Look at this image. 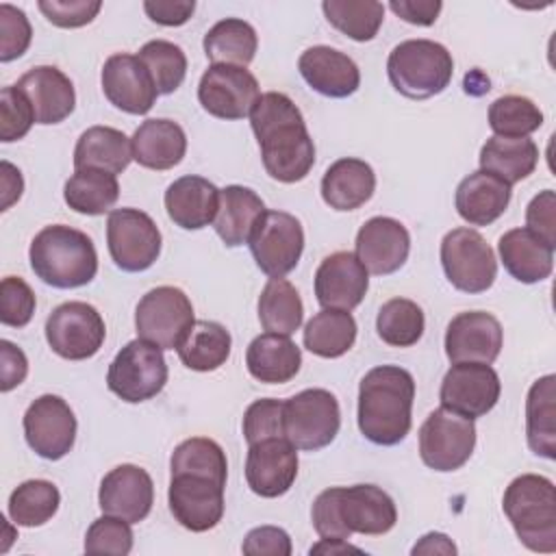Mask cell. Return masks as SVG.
Instances as JSON below:
<instances>
[{"label":"cell","mask_w":556,"mask_h":556,"mask_svg":"<svg viewBox=\"0 0 556 556\" xmlns=\"http://www.w3.org/2000/svg\"><path fill=\"white\" fill-rule=\"evenodd\" d=\"M102 91L115 109L130 115H146L159 98L146 65L139 56L126 52L113 54L104 61Z\"/></svg>","instance_id":"obj_21"},{"label":"cell","mask_w":556,"mask_h":556,"mask_svg":"<svg viewBox=\"0 0 556 556\" xmlns=\"http://www.w3.org/2000/svg\"><path fill=\"white\" fill-rule=\"evenodd\" d=\"M98 504L104 515L126 519L128 523L143 521L154 504V484L150 473L130 463L117 465L102 478Z\"/></svg>","instance_id":"obj_22"},{"label":"cell","mask_w":556,"mask_h":556,"mask_svg":"<svg viewBox=\"0 0 556 556\" xmlns=\"http://www.w3.org/2000/svg\"><path fill=\"white\" fill-rule=\"evenodd\" d=\"M263 213L265 204L250 187L228 185L219 189V208L213 226L228 248H239L248 243Z\"/></svg>","instance_id":"obj_33"},{"label":"cell","mask_w":556,"mask_h":556,"mask_svg":"<svg viewBox=\"0 0 556 556\" xmlns=\"http://www.w3.org/2000/svg\"><path fill=\"white\" fill-rule=\"evenodd\" d=\"M282 408H285V400H274V397H263L248 406L243 415V437L248 445L269 437H285Z\"/></svg>","instance_id":"obj_52"},{"label":"cell","mask_w":556,"mask_h":556,"mask_svg":"<svg viewBox=\"0 0 556 556\" xmlns=\"http://www.w3.org/2000/svg\"><path fill=\"white\" fill-rule=\"evenodd\" d=\"M106 326L98 308L87 302H65L46 319V341L67 361H85L100 352Z\"/></svg>","instance_id":"obj_14"},{"label":"cell","mask_w":556,"mask_h":556,"mask_svg":"<svg viewBox=\"0 0 556 556\" xmlns=\"http://www.w3.org/2000/svg\"><path fill=\"white\" fill-rule=\"evenodd\" d=\"M426 328L424 311L417 302L406 298H393L384 302L376 317L378 337L393 348L415 345Z\"/></svg>","instance_id":"obj_44"},{"label":"cell","mask_w":556,"mask_h":556,"mask_svg":"<svg viewBox=\"0 0 556 556\" xmlns=\"http://www.w3.org/2000/svg\"><path fill=\"white\" fill-rule=\"evenodd\" d=\"M356 341V321L350 311L321 308L304 326V348L321 358L343 356Z\"/></svg>","instance_id":"obj_38"},{"label":"cell","mask_w":556,"mask_h":556,"mask_svg":"<svg viewBox=\"0 0 556 556\" xmlns=\"http://www.w3.org/2000/svg\"><path fill=\"white\" fill-rule=\"evenodd\" d=\"M35 122V113L26 96L15 87H2L0 91V141L11 143L30 130Z\"/></svg>","instance_id":"obj_49"},{"label":"cell","mask_w":556,"mask_h":556,"mask_svg":"<svg viewBox=\"0 0 556 556\" xmlns=\"http://www.w3.org/2000/svg\"><path fill=\"white\" fill-rule=\"evenodd\" d=\"M441 265L452 287L463 293H482L497 276L495 254L473 228H454L443 237Z\"/></svg>","instance_id":"obj_10"},{"label":"cell","mask_w":556,"mask_h":556,"mask_svg":"<svg viewBox=\"0 0 556 556\" xmlns=\"http://www.w3.org/2000/svg\"><path fill=\"white\" fill-rule=\"evenodd\" d=\"M35 276L54 289L89 285L98 274L93 241L78 228L52 224L39 230L28 250Z\"/></svg>","instance_id":"obj_4"},{"label":"cell","mask_w":556,"mask_h":556,"mask_svg":"<svg viewBox=\"0 0 556 556\" xmlns=\"http://www.w3.org/2000/svg\"><path fill=\"white\" fill-rule=\"evenodd\" d=\"M480 169L497 176L506 185L528 178L539 165V148L528 137H489L480 148Z\"/></svg>","instance_id":"obj_35"},{"label":"cell","mask_w":556,"mask_h":556,"mask_svg":"<svg viewBox=\"0 0 556 556\" xmlns=\"http://www.w3.org/2000/svg\"><path fill=\"white\" fill-rule=\"evenodd\" d=\"M35 293L17 276H7L0 282V321L11 328H24L35 313Z\"/></svg>","instance_id":"obj_50"},{"label":"cell","mask_w":556,"mask_h":556,"mask_svg":"<svg viewBox=\"0 0 556 556\" xmlns=\"http://www.w3.org/2000/svg\"><path fill=\"white\" fill-rule=\"evenodd\" d=\"M326 20L354 41H371L384 20V7L376 0H324Z\"/></svg>","instance_id":"obj_42"},{"label":"cell","mask_w":556,"mask_h":556,"mask_svg":"<svg viewBox=\"0 0 556 556\" xmlns=\"http://www.w3.org/2000/svg\"><path fill=\"white\" fill-rule=\"evenodd\" d=\"M132 159L148 169L176 167L187 152V135L174 119H146L132 135Z\"/></svg>","instance_id":"obj_30"},{"label":"cell","mask_w":556,"mask_h":556,"mask_svg":"<svg viewBox=\"0 0 556 556\" xmlns=\"http://www.w3.org/2000/svg\"><path fill=\"white\" fill-rule=\"evenodd\" d=\"M132 161L130 139L111 126L87 128L74 148L76 169H102L109 174H122Z\"/></svg>","instance_id":"obj_34"},{"label":"cell","mask_w":556,"mask_h":556,"mask_svg":"<svg viewBox=\"0 0 556 556\" xmlns=\"http://www.w3.org/2000/svg\"><path fill=\"white\" fill-rule=\"evenodd\" d=\"M0 363H2L0 365V391L7 393L24 382V378L28 374V361L17 345L2 339L0 341Z\"/></svg>","instance_id":"obj_56"},{"label":"cell","mask_w":556,"mask_h":556,"mask_svg":"<svg viewBox=\"0 0 556 556\" xmlns=\"http://www.w3.org/2000/svg\"><path fill=\"white\" fill-rule=\"evenodd\" d=\"M298 478V452L285 437H269L248 445L245 482L261 497L285 495Z\"/></svg>","instance_id":"obj_19"},{"label":"cell","mask_w":556,"mask_h":556,"mask_svg":"<svg viewBox=\"0 0 556 556\" xmlns=\"http://www.w3.org/2000/svg\"><path fill=\"white\" fill-rule=\"evenodd\" d=\"M33 106L37 124H59L72 115L76 91L72 80L54 65L28 70L15 85Z\"/></svg>","instance_id":"obj_26"},{"label":"cell","mask_w":556,"mask_h":556,"mask_svg":"<svg viewBox=\"0 0 556 556\" xmlns=\"http://www.w3.org/2000/svg\"><path fill=\"white\" fill-rule=\"evenodd\" d=\"M22 191H24V180L20 169H15L9 161H2V211H7L13 202H17Z\"/></svg>","instance_id":"obj_59"},{"label":"cell","mask_w":556,"mask_h":556,"mask_svg":"<svg viewBox=\"0 0 556 556\" xmlns=\"http://www.w3.org/2000/svg\"><path fill=\"white\" fill-rule=\"evenodd\" d=\"M261 98L254 74L237 65H211L198 85L202 109L219 119H243Z\"/></svg>","instance_id":"obj_17"},{"label":"cell","mask_w":556,"mask_h":556,"mask_svg":"<svg viewBox=\"0 0 556 556\" xmlns=\"http://www.w3.org/2000/svg\"><path fill=\"white\" fill-rule=\"evenodd\" d=\"M348 552H356L361 554V549L356 545H350L348 539H321L319 543H315L311 547V554H326V556H332V554H348Z\"/></svg>","instance_id":"obj_61"},{"label":"cell","mask_w":556,"mask_h":556,"mask_svg":"<svg viewBox=\"0 0 556 556\" xmlns=\"http://www.w3.org/2000/svg\"><path fill=\"white\" fill-rule=\"evenodd\" d=\"M172 473H198L226 482L228 460L222 445L206 437H191L176 445L169 458Z\"/></svg>","instance_id":"obj_45"},{"label":"cell","mask_w":556,"mask_h":556,"mask_svg":"<svg viewBox=\"0 0 556 556\" xmlns=\"http://www.w3.org/2000/svg\"><path fill=\"white\" fill-rule=\"evenodd\" d=\"M63 198L76 213L102 215L117 202L119 185L115 174L102 169H76L63 187Z\"/></svg>","instance_id":"obj_41"},{"label":"cell","mask_w":556,"mask_h":556,"mask_svg":"<svg viewBox=\"0 0 556 556\" xmlns=\"http://www.w3.org/2000/svg\"><path fill=\"white\" fill-rule=\"evenodd\" d=\"M245 365L252 378L265 384H285L298 376L302 350L285 334L265 332L252 339L245 350Z\"/></svg>","instance_id":"obj_32"},{"label":"cell","mask_w":556,"mask_h":556,"mask_svg":"<svg viewBox=\"0 0 556 556\" xmlns=\"http://www.w3.org/2000/svg\"><path fill=\"white\" fill-rule=\"evenodd\" d=\"M61 504V493L50 480H26L9 495V517L15 526L37 528L50 521Z\"/></svg>","instance_id":"obj_43"},{"label":"cell","mask_w":556,"mask_h":556,"mask_svg":"<svg viewBox=\"0 0 556 556\" xmlns=\"http://www.w3.org/2000/svg\"><path fill=\"white\" fill-rule=\"evenodd\" d=\"M387 74L395 91L410 100H426L450 85L454 59L439 41L406 39L391 50Z\"/></svg>","instance_id":"obj_6"},{"label":"cell","mask_w":556,"mask_h":556,"mask_svg":"<svg viewBox=\"0 0 556 556\" xmlns=\"http://www.w3.org/2000/svg\"><path fill=\"white\" fill-rule=\"evenodd\" d=\"M146 15L161 26H182L195 11L193 0H146Z\"/></svg>","instance_id":"obj_57"},{"label":"cell","mask_w":556,"mask_h":556,"mask_svg":"<svg viewBox=\"0 0 556 556\" xmlns=\"http://www.w3.org/2000/svg\"><path fill=\"white\" fill-rule=\"evenodd\" d=\"M376 191V174L361 159L334 161L321 178V198L334 211H354L371 200Z\"/></svg>","instance_id":"obj_31"},{"label":"cell","mask_w":556,"mask_h":556,"mask_svg":"<svg viewBox=\"0 0 556 556\" xmlns=\"http://www.w3.org/2000/svg\"><path fill=\"white\" fill-rule=\"evenodd\" d=\"M526 228L556 248V193L545 189L536 193L526 208Z\"/></svg>","instance_id":"obj_54"},{"label":"cell","mask_w":556,"mask_h":556,"mask_svg":"<svg viewBox=\"0 0 556 556\" xmlns=\"http://www.w3.org/2000/svg\"><path fill=\"white\" fill-rule=\"evenodd\" d=\"M298 70L306 85L326 98H348L361 85L358 65L330 46L306 48L298 59Z\"/></svg>","instance_id":"obj_25"},{"label":"cell","mask_w":556,"mask_h":556,"mask_svg":"<svg viewBox=\"0 0 556 556\" xmlns=\"http://www.w3.org/2000/svg\"><path fill=\"white\" fill-rule=\"evenodd\" d=\"M265 172L278 182H300L315 165V143L295 102L280 91L261 93L250 113Z\"/></svg>","instance_id":"obj_1"},{"label":"cell","mask_w":556,"mask_h":556,"mask_svg":"<svg viewBox=\"0 0 556 556\" xmlns=\"http://www.w3.org/2000/svg\"><path fill=\"white\" fill-rule=\"evenodd\" d=\"M193 324L191 300L178 287L163 285L150 289L135 308V328L139 339L150 341L161 350H176Z\"/></svg>","instance_id":"obj_9"},{"label":"cell","mask_w":556,"mask_h":556,"mask_svg":"<svg viewBox=\"0 0 556 556\" xmlns=\"http://www.w3.org/2000/svg\"><path fill=\"white\" fill-rule=\"evenodd\" d=\"M504 269L523 285H534L549 278L554 269V248L539 239L528 228H513L497 243Z\"/></svg>","instance_id":"obj_29"},{"label":"cell","mask_w":556,"mask_h":556,"mask_svg":"<svg viewBox=\"0 0 556 556\" xmlns=\"http://www.w3.org/2000/svg\"><path fill=\"white\" fill-rule=\"evenodd\" d=\"M33 39V28L26 13L13 4H0V61L20 59Z\"/></svg>","instance_id":"obj_51"},{"label":"cell","mask_w":556,"mask_h":556,"mask_svg":"<svg viewBox=\"0 0 556 556\" xmlns=\"http://www.w3.org/2000/svg\"><path fill=\"white\" fill-rule=\"evenodd\" d=\"M258 319L267 332L291 337L304 319L298 289L285 278H269L258 295Z\"/></svg>","instance_id":"obj_40"},{"label":"cell","mask_w":556,"mask_h":556,"mask_svg":"<svg viewBox=\"0 0 556 556\" xmlns=\"http://www.w3.org/2000/svg\"><path fill=\"white\" fill-rule=\"evenodd\" d=\"M504 515L517 539L532 552H556V489L539 473L517 476L504 491Z\"/></svg>","instance_id":"obj_5"},{"label":"cell","mask_w":556,"mask_h":556,"mask_svg":"<svg viewBox=\"0 0 556 556\" xmlns=\"http://www.w3.org/2000/svg\"><path fill=\"white\" fill-rule=\"evenodd\" d=\"M24 437L37 456L46 460L63 458L76 441L74 410L59 395L37 397L24 413Z\"/></svg>","instance_id":"obj_18"},{"label":"cell","mask_w":556,"mask_h":556,"mask_svg":"<svg viewBox=\"0 0 556 556\" xmlns=\"http://www.w3.org/2000/svg\"><path fill=\"white\" fill-rule=\"evenodd\" d=\"M39 11L46 20L59 28H80L98 15L100 0H39Z\"/></svg>","instance_id":"obj_53"},{"label":"cell","mask_w":556,"mask_h":556,"mask_svg":"<svg viewBox=\"0 0 556 556\" xmlns=\"http://www.w3.org/2000/svg\"><path fill=\"white\" fill-rule=\"evenodd\" d=\"M241 549L250 556H289L293 547L289 534L282 528L258 526L245 534Z\"/></svg>","instance_id":"obj_55"},{"label":"cell","mask_w":556,"mask_h":556,"mask_svg":"<svg viewBox=\"0 0 556 556\" xmlns=\"http://www.w3.org/2000/svg\"><path fill=\"white\" fill-rule=\"evenodd\" d=\"M415 380L400 365L369 369L358 384V430L376 445H397L413 424Z\"/></svg>","instance_id":"obj_2"},{"label":"cell","mask_w":556,"mask_h":556,"mask_svg":"<svg viewBox=\"0 0 556 556\" xmlns=\"http://www.w3.org/2000/svg\"><path fill=\"white\" fill-rule=\"evenodd\" d=\"M502 343V324L484 311L458 313L445 330V354L452 363L491 365L500 356Z\"/></svg>","instance_id":"obj_20"},{"label":"cell","mask_w":556,"mask_h":556,"mask_svg":"<svg viewBox=\"0 0 556 556\" xmlns=\"http://www.w3.org/2000/svg\"><path fill=\"white\" fill-rule=\"evenodd\" d=\"M389 9L408 24L430 26L437 22L443 4L439 0H393Z\"/></svg>","instance_id":"obj_58"},{"label":"cell","mask_w":556,"mask_h":556,"mask_svg":"<svg viewBox=\"0 0 556 556\" xmlns=\"http://www.w3.org/2000/svg\"><path fill=\"white\" fill-rule=\"evenodd\" d=\"M415 556L417 554H445V556H454L456 554V545L452 543V539L443 532H428L424 534L410 549Z\"/></svg>","instance_id":"obj_60"},{"label":"cell","mask_w":556,"mask_h":556,"mask_svg":"<svg viewBox=\"0 0 556 556\" xmlns=\"http://www.w3.org/2000/svg\"><path fill=\"white\" fill-rule=\"evenodd\" d=\"M541 124V109L526 96H502L489 106V126L497 137H528Z\"/></svg>","instance_id":"obj_47"},{"label":"cell","mask_w":556,"mask_h":556,"mask_svg":"<svg viewBox=\"0 0 556 556\" xmlns=\"http://www.w3.org/2000/svg\"><path fill=\"white\" fill-rule=\"evenodd\" d=\"M256 48V30L241 17L219 20L204 35V54L213 65L245 67L252 63Z\"/></svg>","instance_id":"obj_37"},{"label":"cell","mask_w":556,"mask_h":556,"mask_svg":"<svg viewBox=\"0 0 556 556\" xmlns=\"http://www.w3.org/2000/svg\"><path fill=\"white\" fill-rule=\"evenodd\" d=\"M526 439L536 456L556 458V376L539 378L526 397Z\"/></svg>","instance_id":"obj_36"},{"label":"cell","mask_w":556,"mask_h":556,"mask_svg":"<svg viewBox=\"0 0 556 556\" xmlns=\"http://www.w3.org/2000/svg\"><path fill=\"white\" fill-rule=\"evenodd\" d=\"M510 185L500 180L497 176L478 169L465 176L454 195V204L458 215L471 226H489L493 224L510 202Z\"/></svg>","instance_id":"obj_28"},{"label":"cell","mask_w":556,"mask_h":556,"mask_svg":"<svg viewBox=\"0 0 556 556\" xmlns=\"http://www.w3.org/2000/svg\"><path fill=\"white\" fill-rule=\"evenodd\" d=\"M356 256L374 276L397 271L410 252V235L406 226L393 217H371L356 232Z\"/></svg>","instance_id":"obj_23"},{"label":"cell","mask_w":556,"mask_h":556,"mask_svg":"<svg viewBox=\"0 0 556 556\" xmlns=\"http://www.w3.org/2000/svg\"><path fill=\"white\" fill-rule=\"evenodd\" d=\"M132 530L126 519L102 515L98 517L85 534V552L87 554H113L126 556L132 549Z\"/></svg>","instance_id":"obj_48"},{"label":"cell","mask_w":556,"mask_h":556,"mask_svg":"<svg viewBox=\"0 0 556 556\" xmlns=\"http://www.w3.org/2000/svg\"><path fill=\"white\" fill-rule=\"evenodd\" d=\"M167 382V363L163 350L150 341H128L111 361L106 387L119 400L139 404L152 400Z\"/></svg>","instance_id":"obj_7"},{"label":"cell","mask_w":556,"mask_h":556,"mask_svg":"<svg viewBox=\"0 0 556 556\" xmlns=\"http://www.w3.org/2000/svg\"><path fill=\"white\" fill-rule=\"evenodd\" d=\"M341 426L337 397L326 389H304L285 400L282 432L295 450L317 452L334 441Z\"/></svg>","instance_id":"obj_8"},{"label":"cell","mask_w":556,"mask_h":556,"mask_svg":"<svg viewBox=\"0 0 556 556\" xmlns=\"http://www.w3.org/2000/svg\"><path fill=\"white\" fill-rule=\"evenodd\" d=\"M369 289V271L354 252L326 256L315 271V298L321 308L352 311Z\"/></svg>","instance_id":"obj_24"},{"label":"cell","mask_w":556,"mask_h":556,"mask_svg":"<svg viewBox=\"0 0 556 556\" xmlns=\"http://www.w3.org/2000/svg\"><path fill=\"white\" fill-rule=\"evenodd\" d=\"M476 426L473 419L456 415L447 408L432 410L419 428V456L434 471H456L473 454Z\"/></svg>","instance_id":"obj_12"},{"label":"cell","mask_w":556,"mask_h":556,"mask_svg":"<svg viewBox=\"0 0 556 556\" xmlns=\"http://www.w3.org/2000/svg\"><path fill=\"white\" fill-rule=\"evenodd\" d=\"M224 489L226 482L208 476L172 473L167 504L182 528L191 532H206L224 517Z\"/></svg>","instance_id":"obj_15"},{"label":"cell","mask_w":556,"mask_h":556,"mask_svg":"<svg viewBox=\"0 0 556 556\" xmlns=\"http://www.w3.org/2000/svg\"><path fill=\"white\" fill-rule=\"evenodd\" d=\"M500 393L502 382L491 365L454 363L443 376L439 400L443 408L467 419H478L493 410Z\"/></svg>","instance_id":"obj_16"},{"label":"cell","mask_w":556,"mask_h":556,"mask_svg":"<svg viewBox=\"0 0 556 556\" xmlns=\"http://www.w3.org/2000/svg\"><path fill=\"white\" fill-rule=\"evenodd\" d=\"M230 332L217 324L200 319L191 326L185 341L176 348L180 363L193 371H215L230 356Z\"/></svg>","instance_id":"obj_39"},{"label":"cell","mask_w":556,"mask_h":556,"mask_svg":"<svg viewBox=\"0 0 556 556\" xmlns=\"http://www.w3.org/2000/svg\"><path fill=\"white\" fill-rule=\"evenodd\" d=\"M106 245L122 271H146L161 254V230L139 208H115L106 217Z\"/></svg>","instance_id":"obj_11"},{"label":"cell","mask_w":556,"mask_h":556,"mask_svg":"<svg viewBox=\"0 0 556 556\" xmlns=\"http://www.w3.org/2000/svg\"><path fill=\"white\" fill-rule=\"evenodd\" d=\"M248 245L263 274L282 278L300 263L304 252V228L291 213L265 211L256 222Z\"/></svg>","instance_id":"obj_13"},{"label":"cell","mask_w":556,"mask_h":556,"mask_svg":"<svg viewBox=\"0 0 556 556\" xmlns=\"http://www.w3.org/2000/svg\"><path fill=\"white\" fill-rule=\"evenodd\" d=\"M311 519L321 539L380 536L395 526L397 508L391 495L376 484L330 486L315 497Z\"/></svg>","instance_id":"obj_3"},{"label":"cell","mask_w":556,"mask_h":556,"mask_svg":"<svg viewBox=\"0 0 556 556\" xmlns=\"http://www.w3.org/2000/svg\"><path fill=\"white\" fill-rule=\"evenodd\" d=\"M165 211L169 219L185 230H200L215 222L219 208V189L202 176H182L165 191Z\"/></svg>","instance_id":"obj_27"},{"label":"cell","mask_w":556,"mask_h":556,"mask_svg":"<svg viewBox=\"0 0 556 556\" xmlns=\"http://www.w3.org/2000/svg\"><path fill=\"white\" fill-rule=\"evenodd\" d=\"M137 56L150 72L159 93H174L182 85L187 76V56L180 46L165 39H152L141 46Z\"/></svg>","instance_id":"obj_46"}]
</instances>
